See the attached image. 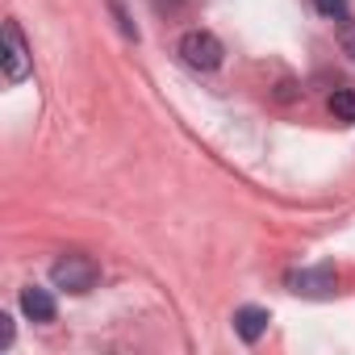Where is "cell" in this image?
<instances>
[{
	"mask_svg": "<svg viewBox=\"0 0 355 355\" xmlns=\"http://www.w3.org/2000/svg\"><path fill=\"white\" fill-rule=\"evenodd\" d=\"M0 347H13V318L0 313Z\"/></svg>",
	"mask_w": 355,
	"mask_h": 355,
	"instance_id": "9",
	"label": "cell"
},
{
	"mask_svg": "<svg viewBox=\"0 0 355 355\" xmlns=\"http://www.w3.org/2000/svg\"><path fill=\"white\" fill-rule=\"evenodd\" d=\"M21 313L30 318V322H55V313H59V305H55V297L46 293V288H21Z\"/></svg>",
	"mask_w": 355,
	"mask_h": 355,
	"instance_id": "5",
	"label": "cell"
},
{
	"mask_svg": "<svg viewBox=\"0 0 355 355\" xmlns=\"http://www.w3.org/2000/svg\"><path fill=\"white\" fill-rule=\"evenodd\" d=\"M180 0H155V9H175Z\"/></svg>",
	"mask_w": 355,
	"mask_h": 355,
	"instance_id": "10",
	"label": "cell"
},
{
	"mask_svg": "<svg viewBox=\"0 0 355 355\" xmlns=\"http://www.w3.org/2000/svg\"><path fill=\"white\" fill-rule=\"evenodd\" d=\"M330 113L343 125H355V88H334L330 92Z\"/></svg>",
	"mask_w": 355,
	"mask_h": 355,
	"instance_id": "7",
	"label": "cell"
},
{
	"mask_svg": "<svg viewBox=\"0 0 355 355\" xmlns=\"http://www.w3.org/2000/svg\"><path fill=\"white\" fill-rule=\"evenodd\" d=\"M30 76V46L21 38V26L17 21H5V80L9 84H21Z\"/></svg>",
	"mask_w": 355,
	"mask_h": 355,
	"instance_id": "4",
	"label": "cell"
},
{
	"mask_svg": "<svg viewBox=\"0 0 355 355\" xmlns=\"http://www.w3.org/2000/svg\"><path fill=\"white\" fill-rule=\"evenodd\" d=\"M175 55H180L193 71H218L222 59H226L218 34H209V30H189V34L180 38V46H175Z\"/></svg>",
	"mask_w": 355,
	"mask_h": 355,
	"instance_id": "2",
	"label": "cell"
},
{
	"mask_svg": "<svg viewBox=\"0 0 355 355\" xmlns=\"http://www.w3.org/2000/svg\"><path fill=\"white\" fill-rule=\"evenodd\" d=\"M313 5H318V13H322V17H330V21H347V17H351L347 0H313Z\"/></svg>",
	"mask_w": 355,
	"mask_h": 355,
	"instance_id": "8",
	"label": "cell"
},
{
	"mask_svg": "<svg viewBox=\"0 0 355 355\" xmlns=\"http://www.w3.org/2000/svg\"><path fill=\"white\" fill-rule=\"evenodd\" d=\"M96 280H101L96 259H88V255H80V251H71V255H63V259L51 263V284H55V288H67V293H92Z\"/></svg>",
	"mask_w": 355,
	"mask_h": 355,
	"instance_id": "1",
	"label": "cell"
},
{
	"mask_svg": "<svg viewBox=\"0 0 355 355\" xmlns=\"http://www.w3.org/2000/svg\"><path fill=\"white\" fill-rule=\"evenodd\" d=\"M284 284H288V293H297V297H309V301H326V297H334L338 293V276H334V268H297V272H288L284 276Z\"/></svg>",
	"mask_w": 355,
	"mask_h": 355,
	"instance_id": "3",
	"label": "cell"
},
{
	"mask_svg": "<svg viewBox=\"0 0 355 355\" xmlns=\"http://www.w3.org/2000/svg\"><path fill=\"white\" fill-rule=\"evenodd\" d=\"M268 309H259V305H243L239 313H234V330H239V338L243 343H259L263 338V330H268Z\"/></svg>",
	"mask_w": 355,
	"mask_h": 355,
	"instance_id": "6",
	"label": "cell"
}]
</instances>
